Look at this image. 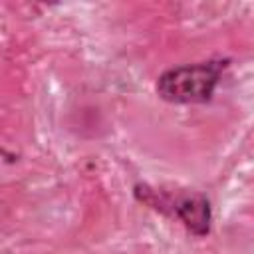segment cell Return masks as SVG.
Returning <instances> with one entry per match:
<instances>
[{"mask_svg":"<svg viewBox=\"0 0 254 254\" xmlns=\"http://www.w3.org/2000/svg\"><path fill=\"white\" fill-rule=\"evenodd\" d=\"M220 62H204L167 69L157 81V93L171 103L208 101L220 79Z\"/></svg>","mask_w":254,"mask_h":254,"instance_id":"6da1fadb","label":"cell"},{"mask_svg":"<svg viewBox=\"0 0 254 254\" xmlns=\"http://www.w3.org/2000/svg\"><path fill=\"white\" fill-rule=\"evenodd\" d=\"M149 204H153L155 208L171 206L173 214L196 236L206 234L208 228H210V206H208V200L198 192L183 194V196H179L175 200H171V198L149 200Z\"/></svg>","mask_w":254,"mask_h":254,"instance_id":"7a4b0ae2","label":"cell"}]
</instances>
